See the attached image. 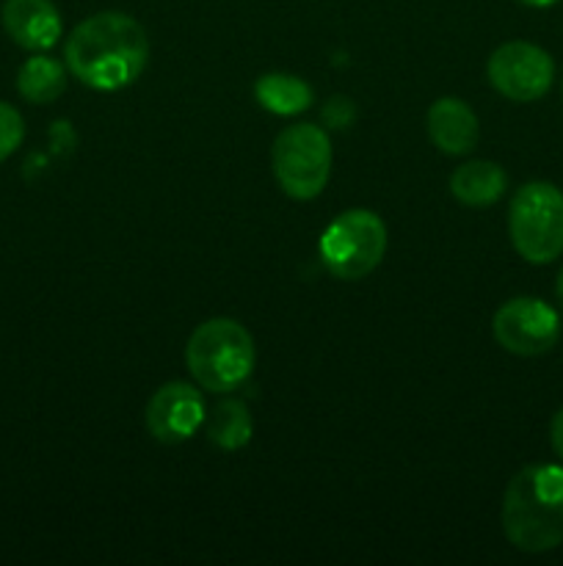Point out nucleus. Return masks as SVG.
<instances>
[{
	"label": "nucleus",
	"mask_w": 563,
	"mask_h": 566,
	"mask_svg": "<svg viewBox=\"0 0 563 566\" xmlns=\"http://www.w3.org/2000/svg\"><path fill=\"white\" fill-rule=\"evenodd\" d=\"M204 429H208V440L221 451H241L252 442L254 420L252 412L237 398H226V401L215 403L210 415H204Z\"/></svg>",
	"instance_id": "obj_15"
},
{
	"label": "nucleus",
	"mask_w": 563,
	"mask_h": 566,
	"mask_svg": "<svg viewBox=\"0 0 563 566\" xmlns=\"http://www.w3.org/2000/svg\"><path fill=\"white\" fill-rule=\"evenodd\" d=\"M323 119L329 127H337V130H342V127H351L353 119H357V108H353V99L348 97H331L329 103L323 105Z\"/></svg>",
	"instance_id": "obj_17"
},
{
	"label": "nucleus",
	"mask_w": 563,
	"mask_h": 566,
	"mask_svg": "<svg viewBox=\"0 0 563 566\" xmlns=\"http://www.w3.org/2000/svg\"><path fill=\"white\" fill-rule=\"evenodd\" d=\"M384 254L386 224L373 210H346L320 235V260L337 280L357 282L373 274Z\"/></svg>",
	"instance_id": "obj_5"
},
{
	"label": "nucleus",
	"mask_w": 563,
	"mask_h": 566,
	"mask_svg": "<svg viewBox=\"0 0 563 566\" xmlns=\"http://www.w3.org/2000/svg\"><path fill=\"white\" fill-rule=\"evenodd\" d=\"M489 83L511 103H535L555 81V64L550 53L533 42H506L489 55Z\"/></svg>",
	"instance_id": "obj_7"
},
{
	"label": "nucleus",
	"mask_w": 563,
	"mask_h": 566,
	"mask_svg": "<svg viewBox=\"0 0 563 566\" xmlns=\"http://www.w3.org/2000/svg\"><path fill=\"white\" fill-rule=\"evenodd\" d=\"M6 33L20 48L42 53L59 44L64 22L53 0H6L0 11Z\"/></svg>",
	"instance_id": "obj_10"
},
{
	"label": "nucleus",
	"mask_w": 563,
	"mask_h": 566,
	"mask_svg": "<svg viewBox=\"0 0 563 566\" xmlns=\"http://www.w3.org/2000/svg\"><path fill=\"white\" fill-rule=\"evenodd\" d=\"M555 296H557V302H561V307H563V265H561V271H557V280H555Z\"/></svg>",
	"instance_id": "obj_20"
},
{
	"label": "nucleus",
	"mask_w": 563,
	"mask_h": 566,
	"mask_svg": "<svg viewBox=\"0 0 563 566\" xmlns=\"http://www.w3.org/2000/svg\"><path fill=\"white\" fill-rule=\"evenodd\" d=\"M254 97L265 111L276 116H298L312 105L315 94L307 81L287 72H268L254 83Z\"/></svg>",
	"instance_id": "obj_13"
},
{
	"label": "nucleus",
	"mask_w": 563,
	"mask_h": 566,
	"mask_svg": "<svg viewBox=\"0 0 563 566\" xmlns=\"http://www.w3.org/2000/svg\"><path fill=\"white\" fill-rule=\"evenodd\" d=\"M428 138L445 155L472 153L480 138L475 111L458 97H442L428 108Z\"/></svg>",
	"instance_id": "obj_11"
},
{
	"label": "nucleus",
	"mask_w": 563,
	"mask_h": 566,
	"mask_svg": "<svg viewBox=\"0 0 563 566\" xmlns=\"http://www.w3.org/2000/svg\"><path fill=\"white\" fill-rule=\"evenodd\" d=\"M204 398L188 381H166L147 403V431L163 446H180L204 426Z\"/></svg>",
	"instance_id": "obj_9"
},
{
	"label": "nucleus",
	"mask_w": 563,
	"mask_h": 566,
	"mask_svg": "<svg viewBox=\"0 0 563 566\" xmlns=\"http://www.w3.org/2000/svg\"><path fill=\"white\" fill-rule=\"evenodd\" d=\"M270 164H274V177L282 191L298 202H309L320 197L331 177L329 136L323 127L307 125V122L287 125L274 138Z\"/></svg>",
	"instance_id": "obj_6"
},
{
	"label": "nucleus",
	"mask_w": 563,
	"mask_h": 566,
	"mask_svg": "<svg viewBox=\"0 0 563 566\" xmlns=\"http://www.w3.org/2000/svg\"><path fill=\"white\" fill-rule=\"evenodd\" d=\"M502 534L522 553H546L563 545L561 464H528L508 481Z\"/></svg>",
	"instance_id": "obj_2"
},
{
	"label": "nucleus",
	"mask_w": 563,
	"mask_h": 566,
	"mask_svg": "<svg viewBox=\"0 0 563 566\" xmlns=\"http://www.w3.org/2000/svg\"><path fill=\"white\" fill-rule=\"evenodd\" d=\"M508 235L519 258L546 265L563 254V191L535 180L519 188L508 208Z\"/></svg>",
	"instance_id": "obj_4"
},
{
	"label": "nucleus",
	"mask_w": 563,
	"mask_h": 566,
	"mask_svg": "<svg viewBox=\"0 0 563 566\" xmlns=\"http://www.w3.org/2000/svg\"><path fill=\"white\" fill-rule=\"evenodd\" d=\"M495 340L517 357H541L552 352L561 337V318L546 302L519 296L502 304L491 321Z\"/></svg>",
	"instance_id": "obj_8"
},
{
	"label": "nucleus",
	"mask_w": 563,
	"mask_h": 566,
	"mask_svg": "<svg viewBox=\"0 0 563 566\" xmlns=\"http://www.w3.org/2000/svg\"><path fill=\"white\" fill-rule=\"evenodd\" d=\"M550 442H552V451L563 459V407L557 409L555 418H552L550 426Z\"/></svg>",
	"instance_id": "obj_18"
},
{
	"label": "nucleus",
	"mask_w": 563,
	"mask_h": 566,
	"mask_svg": "<svg viewBox=\"0 0 563 566\" xmlns=\"http://www.w3.org/2000/svg\"><path fill=\"white\" fill-rule=\"evenodd\" d=\"M66 70L88 88L119 92L141 77L149 61L144 25L121 11H99L83 20L64 44Z\"/></svg>",
	"instance_id": "obj_1"
},
{
	"label": "nucleus",
	"mask_w": 563,
	"mask_h": 566,
	"mask_svg": "<svg viewBox=\"0 0 563 566\" xmlns=\"http://www.w3.org/2000/svg\"><path fill=\"white\" fill-rule=\"evenodd\" d=\"M508 177L491 160H469L450 177V193L467 208H489L506 193Z\"/></svg>",
	"instance_id": "obj_12"
},
{
	"label": "nucleus",
	"mask_w": 563,
	"mask_h": 566,
	"mask_svg": "<svg viewBox=\"0 0 563 566\" xmlns=\"http://www.w3.org/2000/svg\"><path fill=\"white\" fill-rule=\"evenodd\" d=\"M66 70L50 55H31L17 72V92L31 105H50L64 94Z\"/></svg>",
	"instance_id": "obj_14"
},
{
	"label": "nucleus",
	"mask_w": 563,
	"mask_h": 566,
	"mask_svg": "<svg viewBox=\"0 0 563 566\" xmlns=\"http://www.w3.org/2000/svg\"><path fill=\"white\" fill-rule=\"evenodd\" d=\"M519 3H524V6H533V9H546V6L557 3V0H519Z\"/></svg>",
	"instance_id": "obj_19"
},
{
	"label": "nucleus",
	"mask_w": 563,
	"mask_h": 566,
	"mask_svg": "<svg viewBox=\"0 0 563 566\" xmlns=\"http://www.w3.org/2000/svg\"><path fill=\"white\" fill-rule=\"evenodd\" d=\"M22 138H25V125H22L20 111L0 99V160L14 155Z\"/></svg>",
	"instance_id": "obj_16"
},
{
	"label": "nucleus",
	"mask_w": 563,
	"mask_h": 566,
	"mask_svg": "<svg viewBox=\"0 0 563 566\" xmlns=\"http://www.w3.org/2000/svg\"><path fill=\"white\" fill-rule=\"evenodd\" d=\"M257 352L243 324L210 318L193 329L185 346V365L193 381L210 392H232L252 376Z\"/></svg>",
	"instance_id": "obj_3"
}]
</instances>
